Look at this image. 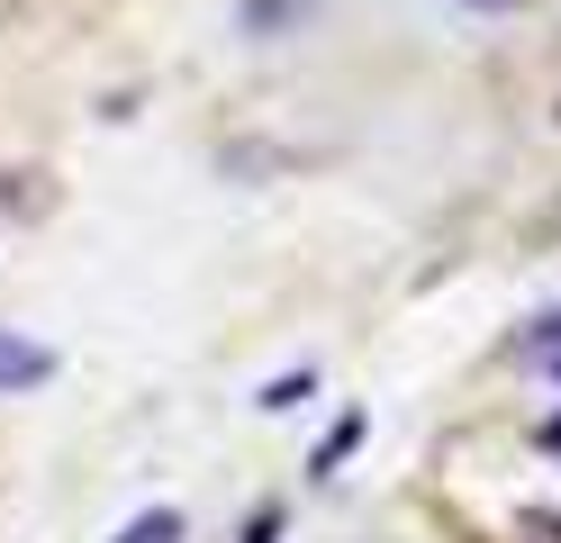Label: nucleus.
I'll use <instances>...</instances> for the list:
<instances>
[{"label": "nucleus", "instance_id": "f257e3e1", "mask_svg": "<svg viewBox=\"0 0 561 543\" xmlns=\"http://www.w3.org/2000/svg\"><path fill=\"white\" fill-rule=\"evenodd\" d=\"M37 381H55V353L0 326V398H10V389H37Z\"/></svg>", "mask_w": 561, "mask_h": 543}, {"label": "nucleus", "instance_id": "f03ea898", "mask_svg": "<svg viewBox=\"0 0 561 543\" xmlns=\"http://www.w3.org/2000/svg\"><path fill=\"white\" fill-rule=\"evenodd\" d=\"M118 543H182V517H172V507H154V517H136Z\"/></svg>", "mask_w": 561, "mask_h": 543}, {"label": "nucleus", "instance_id": "7ed1b4c3", "mask_svg": "<svg viewBox=\"0 0 561 543\" xmlns=\"http://www.w3.org/2000/svg\"><path fill=\"white\" fill-rule=\"evenodd\" d=\"M516 353H525V362H543V372H561V317H543V336H525Z\"/></svg>", "mask_w": 561, "mask_h": 543}, {"label": "nucleus", "instance_id": "20e7f679", "mask_svg": "<svg viewBox=\"0 0 561 543\" xmlns=\"http://www.w3.org/2000/svg\"><path fill=\"white\" fill-rule=\"evenodd\" d=\"M354 434H363V417H344V426H335V434H327V444H318V471H335V462H344V453H354Z\"/></svg>", "mask_w": 561, "mask_h": 543}, {"label": "nucleus", "instance_id": "39448f33", "mask_svg": "<svg viewBox=\"0 0 561 543\" xmlns=\"http://www.w3.org/2000/svg\"><path fill=\"white\" fill-rule=\"evenodd\" d=\"M272 534H280V517H272V507H263V517L244 525V543H272Z\"/></svg>", "mask_w": 561, "mask_h": 543}, {"label": "nucleus", "instance_id": "423d86ee", "mask_svg": "<svg viewBox=\"0 0 561 543\" xmlns=\"http://www.w3.org/2000/svg\"><path fill=\"white\" fill-rule=\"evenodd\" d=\"M543 453H561V417H543Z\"/></svg>", "mask_w": 561, "mask_h": 543}, {"label": "nucleus", "instance_id": "0eeeda50", "mask_svg": "<svg viewBox=\"0 0 561 543\" xmlns=\"http://www.w3.org/2000/svg\"><path fill=\"white\" fill-rule=\"evenodd\" d=\"M471 10H516V0H471Z\"/></svg>", "mask_w": 561, "mask_h": 543}]
</instances>
